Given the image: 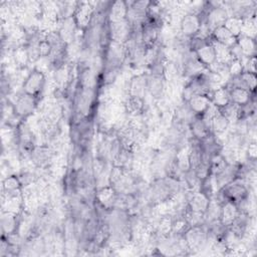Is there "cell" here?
<instances>
[{"label":"cell","instance_id":"7","mask_svg":"<svg viewBox=\"0 0 257 257\" xmlns=\"http://www.w3.org/2000/svg\"><path fill=\"white\" fill-rule=\"evenodd\" d=\"M229 17L227 10L221 6H214L206 14V20L204 24L207 26L209 31L212 33L217 27L223 26L227 18Z\"/></svg>","mask_w":257,"mask_h":257},{"label":"cell","instance_id":"18","mask_svg":"<svg viewBox=\"0 0 257 257\" xmlns=\"http://www.w3.org/2000/svg\"><path fill=\"white\" fill-rule=\"evenodd\" d=\"M93 15V8L89 3H82L76 9V13L74 16V20L76 25L80 27H87L91 23V19Z\"/></svg>","mask_w":257,"mask_h":257},{"label":"cell","instance_id":"27","mask_svg":"<svg viewBox=\"0 0 257 257\" xmlns=\"http://www.w3.org/2000/svg\"><path fill=\"white\" fill-rule=\"evenodd\" d=\"M224 26L229 30V32L235 37H239L242 34L243 19L237 16H229L224 23Z\"/></svg>","mask_w":257,"mask_h":257},{"label":"cell","instance_id":"13","mask_svg":"<svg viewBox=\"0 0 257 257\" xmlns=\"http://www.w3.org/2000/svg\"><path fill=\"white\" fill-rule=\"evenodd\" d=\"M197 59L207 68L216 62V54L211 42H206L204 45L194 51Z\"/></svg>","mask_w":257,"mask_h":257},{"label":"cell","instance_id":"32","mask_svg":"<svg viewBox=\"0 0 257 257\" xmlns=\"http://www.w3.org/2000/svg\"><path fill=\"white\" fill-rule=\"evenodd\" d=\"M228 68H229V74H230L231 77L239 76L243 72V70H244L243 63H242L241 59H233L229 63Z\"/></svg>","mask_w":257,"mask_h":257},{"label":"cell","instance_id":"28","mask_svg":"<svg viewBox=\"0 0 257 257\" xmlns=\"http://www.w3.org/2000/svg\"><path fill=\"white\" fill-rule=\"evenodd\" d=\"M241 35H245V36H248L250 38L255 39L256 22H255L254 16L252 18L249 17V18L243 19V27H242V34Z\"/></svg>","mask_w":257,"mask_h":257},{"label":"cell","instance_id":"31","mask_svg":"<svg viewBox=\"0 0 257 257\" xmlns=\"http://www.w3.org/2000/svg\"><path fill=\"white\" fill-rule=\"evenodd\" d=\"M31 157L33 158V162L37 165H43L49 157L48 150H45L44 148H37L33 149L31 152Z\"/></svg>","mask_w":257,"mask_h":257},{"label":"cell","instance_id":"33","mask_svg":"<svg viewBox=\"0 0 257 257\" xmlns=\"http://www.w3.org/2000/svg\"><path fill=\"white\" fill-rule=\"evenodd\" d=\"M37 50H38L39 57H46V56H49V55L51 54V52H52V46H51V44L44 38V39L38 41Z\"/></svg>","mask_w":257,"mask_h":257},{"label":"cell","instance_id":"30","mask_svg":"<svg viewBox=\"0 0 257 257\" xmlns=\"http://www.w3.org/2000/svg\"><path fill=\"white\" fill-rule=\"evenodd\" d=\"M239 77L241 78L242 82L244 83V85L247 87V89H249L251 92H253L255 90L256 87V73L253 72H249V71H244L239 75Z\"/></svg>","mask_w":257,"mask_h":257},{"label":"cell","instance_id":"29","mask_svg":"<svg viewBox=\"0 0 257 257\" xmlns=\"http://www.w3.org/2000/svg\"><path fill=\"white\" fill-rule=\"evenodd\" d=\"M20 180L15 176H9L7 177L3 182V189L5 192H7L9 195L12 193H15L20 188Z\"/></svg>","mask_w":257,"mask_h":257},{"label":"cell","instance_id":"16","mask_svg":"<svg viewBox=\"0 0 257 257\" xmlns=\"http://www.w3.org/2000/svg\"><path fill=\"white\" fill-rule=\"evenodd\" d=\"M211 37L214 41L219 42L229 48L237 43V37L232 35L224 25L214 29L211 33Z\"/></svg>","mask_w":257,"mask_h":257},{"label":"cell","instance_id":"6","mask_svg":"<svg viewBox=\"0 0 257 257\" xmlns=\"http://www.w3.org/2000/svg\"><path fill=\"white\" fill-rule=\"evenodd\" d=\"M202 23H203L202 18L198 14L188 13L181 20V23H180L181 32L186 37H189V38L195 37L200 31Z\"/></svg>","mask_w":257,"mask_h":257},{"label":"cell","instance_id":"36","mask_svg":"<svg viewBox=\"0 0 257 257\" xmlns=\"http://www.w3.org/2000/svg\"><path fill=\"white\" fill-rule=\"evenodd\" d=\"M248 156H249V159H251V161H253V162L255 161L256 156H257V148H256V143L255 142L249 143Z\"/></svg>","mask_w":257,"mask_h":257},{"label":"cell","instance_id":"4","mask_svg":"<svg viewBox=\"0 0 257 257\" xmlns=\"http://www.w3.org/2000/svg\"><path fill=\"white\" fill-rule=\"evenodd\" d=\"M45 84V76L40 70H33L29 73L23 83V90L25 93L37 97L42 91Z\"/></svg>","mask_w":257,"mask_h":257},{"label":"cell","instance_id":"23","mask_svg":"<svg viewBox=\"0 0 257 257\" xmlns=\"http://www.w3.org/2000/svg\"><path fill=\"white\" fill-rule=\"evenodd\" d=\"M237 44L241 49L243 56L252 57L256 54V42L255 39L245 35H240L237 38Z\"/></svg>","mask_w":257,"mask_h":257},{"label":"cell","instance_id":"22","mask_svg":"<svg viewBox=\"0 0 257 257\" xmlns=\"http://www.w3.org/2000/svg\"><path fill=\"white\" fill-rule=\"evenodd\" d=\"M211 132L215 135H221L225 133V131L228 128L230 121L228 118L220 112V110L210 119L209 121Z\"/></svg>","mask_w":257,"mask_h":257},{"label":"cell","instance_id":"10","mask_svg":"<svg viewBox=\"0 0 257 257\" xmlns=\"http://www.w3.org/2000/svg\"><path fill=\"white\" fill-rule=\"evenodd\" d=\"M238 215H239V208L237 207V205L233 202L226 201L221 205L219 221L224 227L228 228L233 224V222L236 220Z\"/></svg>","mask_w":257,"mask_h":257},{"label":"cell","instance_id":"21","mask_svg":"<svg viewBox=\"0 0 257 257\" xmlns=\"http://www.w3.org/2000/svg\"><path fill=\"white\" fill-rule=\"evenodd\" d=\"M165 88V77L163 75L152 74L148 77V91L154 97H160Z\"/></svg>","mask_w":257,"mask_h":257},{"label":"cell","instance_id":"35","mask_svg":"<svg viewBox=\"0 0 257 257\" xmlns=\"http://www.w3.org/2000/svg\"><path fill=\"white\" fill-rule=\"evenodd\" d=\"M244 71H249L256 73V56L247 57V62L245 65H243Z\"/></svg>","mask_w":257,"mask_h":257},{"label":"cell","instance_id":"25","mask_svg":"<svg viewBox=\"0 0 257 257\" xmlns=\"http://www.w3.org/2000/svg\"><path fill=\"white\" fill-rule=\"evenodd\" d=\"M1 224H2V230L5 234L8 236L13 235L17 229V217L16 214L7 212L2 215L1 219Z\"/></svg>","mask_w":257,"mask_h":257},{"label":"cell","instance_id":"19","mask_svg":"<svg viewBox=\"0 0 257 257\" xmlns=\"http://www.w3.org/2000/svg\"><path fill=\"white\" fill-rule=\"evenodd\" d=\"M127 6L122 1H116L111 4L108 8V22H118L126 20L127 16Z\"/></svg>","mask_w":257,"mask_h":257},{"label":"cell","instance_id":"14","mask_svg":"<svg viewBox=\"0 0 257 257\" xmlns=\"http://www.w3.org/2000/svg\"><path fill=\"white\" fill-rule=\"evenodd\" d=\"M210 197L203 191L193 194L189 200L188 207L191 212L204 214L210 203Z\"/></svg>","mask_w":257,"mask_h":257},{"label":"cell","instance_id":"11","mask_svg":"<svg viewBox=\"0 0 257 257\" xmlns=\"http://www.w3.org/2000/svg\"><path fill=\"white\" fill-rule=\"evenodd\" d=\"M190 127L193 137L199 142L206 140L212 135L209 122L202 116H197L195 119H193L190 122Z\"/></svg>","mask_w":257,"mask_h":257},{"label":"cell","instance_id":"9","mask_svg":"<svg viewBox=\"0 0 257 257\" xmlns=\"http://www.w3.org/2000/svg\"><path fill=\"white\" fill-rule=\"evenodd\" d=\"M211 104L208 94H195L187 100V105L196 116H202Z\"/></svg>","mask_w":257,"mask_h":257},{"label":"cell","instance_id":"12","mask_svg":"<svg viewBox=\"0 0 257 257\" xmlns=\"http://www.w3.org/2000/svg\"><path fill=\"white\" fill-rule=\"evenodd\" d=\"M148 90V77L145 74L134 76L128 84L130 96L144 98Z\"/></svg>","mask_w":257,"mask_h":257},{"label":"cell","instance_id":"20","mask_svg":"<svg viewBox=\"0 0 257 257\" xmlns=\"http://www.w3.org/2000/svg\"><path fill=\"white\" fill-rule=\"evenodd\" d=\"M75 26H76V22L74 20V17H67L64 20V22L58 32V34L64 44H68L73 41L74 34H75Z\"/></svg>","mask_w":257,"mask_h":257},{"label":"cell","instance_id":"17","mask_svg":"<svg viewBox=\"0 0 257 257\" xmlns=\"http://www.w3.org/2000/svg\"><path fill=\"white\" fill-rule=\"evenodd\" d=\"M211 103L217 108L221 109L231 102L230 99V90L227 86H221L212 90L210 94Z\"/></svg>","mask_w":257,"mask_h":257},{"label":"cell","instance_id":"3","mask_svg":"<svg viewBox=\"0 0 257 257\" xmlns=\"http://www.w3.org/2000/svg\"><path fill=\"white\" fill-rule=\"evenodd\" d=\"M107 30L110 41L121 44L127 42L133 34V27L127 20L118 22H108Z\"/></svg>","mask_w":257,"mask_h":257},{"label":"cell","instance_id":"34","mask_svg":"<svg viewBox=\"0 0 257 257\" xmlns=\"http://www.w3.org/2000/svg\"><path fill=\"white\" fill-rule=\"evenodd\" d=\"M143 104H144V98L133 97V96L128 97L127 106L132 112H139L143 108Z\"/></svg>","mask_w":257,"mask_h":257},{"label":"cell","instance_id":"8","mask_svg":"<svg viewBox=\"0 0 257 257\" xmlns=\"http://www.w3.org/2000/svg\"><path fill=\"white\" fill-rule=\"evenodd\" d=\"M36 105V97L27 93L20 95L14 105V111L20 117H26L32 113Z\"/></svg>","mask_w":257,"mask_h":257},{"label":"cell","instance_id":"1","mask_svg":"<svg viewBox=\"0 0 257 257\" xmlns=\"http://www.w3.org/2000/svg\"><path fill=\"white\" fill-rule=\"evenodd\" d=\"M221 190L222 198L224 202L230 201L235 203L236 205L241 204L246 200L248 196V189L243 181L236 178L226 186H224Z\"/></svg>","mask_w":257,"mask_h":257},{"label":"cell","instance_id":"15","mask_svg":"<svg viewBox=\"0 0 257 257\" xmlns=\"http://www.w3.org/2000/svg\"><path fill=\"white\" fill-rule=\"evenodd\" d=\"M228 88L230 90V99L232 103L238 106H245L251 103L252 92L250 90L244 87H237V86H232Z\"/></svg>","mask_w":257,"mask_h":257},{"label":"cell","instance_id":"5","mask_svg":"<svg viewBox=\"0 0 257 257\" xmlns=\"http://www.w3.org/2000/svg\"><path fill=\"white\" fill-rule=\"evenodd\" d=\"M95 96L94 88H85L81 87L78 90L77 95V110L82 117H87L91 112Z\"/></svg>","mask_w":257,"mask_h":257},{"label":"cell","instance_id":"26","mask_svg":"<svg viewBox=\"0 0 257 257\" xmlns=\"http://www.w3.org/2000/svg\"><path fill=\"white\" fill-rule=\"evenodd\" d=\"M176 169L182 173L186 174L191 170V163H190V155L189 151L183 149L176 155V163L174 165Z\"/></svg>","mask_w":257,"mask_h":257},{"label":"cell","instance_id":"24","mask_svg":"<svg viewBox=\"0 0 257 257\" xmlns=\"http://www.w3.org/2000/svg\"><path fill=\"white\" fill-rule=\"evenodd\" d=\"M95 198L103 208L112 206L113 203L116 201L114 190H113V188H110V187H105V188L100 189L96 193Z\"/></svg>","mask_w":257,"mask_h":257},{"label":"cell","instance_id":"2","mask_svg":"<svg viewBox=\"0 0 257 257\" xmlns=\"http://www.w3.org/2000/svg\"><path fill=\"white\" fill-rule=\"evenodd\" d=\"M190 250H202L207 245L209 234L202 225L190 226L183 236Z\"/></svg>","mask_w":257,"mask_h":257}]
</instances>
